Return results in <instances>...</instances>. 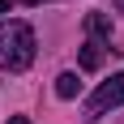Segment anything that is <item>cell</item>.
<instances>
[{
	"label": "cell",
	"instance_id": "cell-1",
	"mask_svg": "<svg viewBox=\"0 0 124 124\" xmlns=\"http://www.w3.org/2000/svg\"><path fill=\"white\" fill-rule=\"evenodd\" d=\"M34 64V30L26 22H0V69L26 73Z\"/></svg>",
	"mask_w": 124,
	"mask_h": 124
},
{
	"label": "cell",
	"instance_id": "cell-2",
	"mask_svg": "<svg viewBox=\"0 0 124 124\" xmlns=\"http://www.w3.org/2000/svg\"><path fill=\"white\" fill-rule=\"evenodd\" d=\"M120 103H124V73H116L111 81H103V86L86 99V120H99L103 111H111Z\"/></svg>",
	"mask_w": 124,
	"mask_h": 124
},
{
	"label": "cell",
	"instance_id": "cell-3",
	"mask_svg": "<svg viewBox=\"0 0 124 124\" xmlns=\"http://www.w3.org/2000/svg\"><path fill=\"white\" fill-rule=\"evenodd\" d=\"M103 56H107V47H103L99 39H86V43H81V69H86V73H94V69H99Z\"/></svg>",
	"mask_w": 124,
	"mask_h": 124
},
{
	"label": "cell",
	"instance_id": "cell-4",
	"mask_svg": "<svg viewBox=\"0 0 124 124\" xmlns=\"http://www.w3.org/2000/svg\"><path fill=\"white\" fill-rule=\"evenodd\" d=\"M86 30H90V39H111V17H107V13H90L86 17Z\"/></svg>",
	"mask_w": 124,
	"mask_h": 124
},
{
	"label": "cell",
	"instance_id": "cell-5",
	"mask_svg": "<svg viewBox=\"0 0 124 124\" xmlns=\"http://www.w3.org/2000/svg\"><path fill=\"white\" fill-rule=\"evenodd\" d=\"M77 90H81L77 73H60L56 77V94H60V99H77Z\"/></svg>",
	"mask_w": 124,
	"mask_h": 124
},
{
	"label": "cell",
	"instance_id": "cell-6",
	"mask_svg": "<svg viewBox=\"0 0 124 124\" xmlns=\"http://www.w3.org/2000/svg\"><path fill=\"white\" fill-rule=\"evenodd\" d=\"M9 124H30V120H26V116H13V120H9Z\"/></svg>",
	"mask_w": 124,
	"mask_h": 124
},
{
	"label": "cell",
	"instance_id": "cell-7",
	"mask_svg": "<svg viewBox=\"0 0 124 124\" xmlns=\"http://www.w3.org/2000/svg\"><path fill=\"white\" fill-rule=\"evenodd\" d=\"M4 9H9V0H0V13H4Z\"/></svg>",
	"mask_w": 124,
	"mask_h": 124
},
{
	"label": "cell",
	"instance_id": "cell-8",
	"mask_svg": "<svg viewBox=\"0 0 124 124\" xmlns=\"http://www.w3.org/2000/svg\"><path fill=\"white\" fill-rule=\"evenodd\" d=\"M26 4H43V0H26Z\"/></svg>",
	"mask_w": 124,
	"mask_h": 124
},
{
	"label": "cell",
	"instance_id": "cell-9",
	"mask_svg": "<svg viewBox=\"0 0 124 124\" xmlns=\"http://www.w3.org/2000/svg\"><path fill=\"white\" fill-rule=\"evenodd\" d=\"M116 4H120V9H124V0H116Z\"/></svg>",
	"mask_w": 124,
	"mask_h": 124
}]
</instances>
